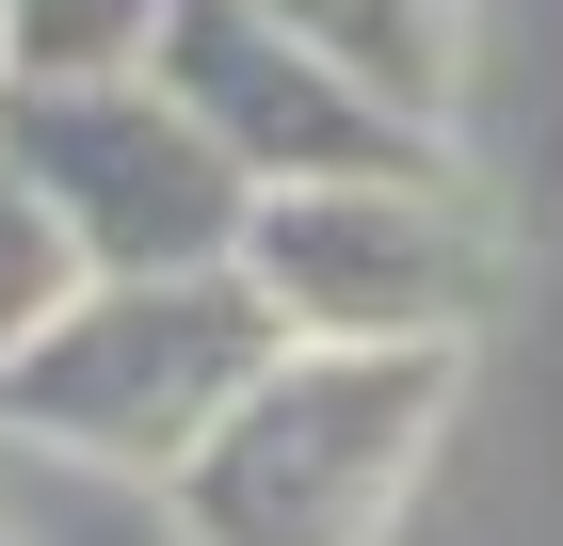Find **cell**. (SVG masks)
Returning a JSON list of instances; mask_svg holds the SVG:
<instances>
[{"mask_svg":"<svg viewBox=\"0 0 563 546\" xmlns=\"http://www.w3.org/2000/svg\"><path fill=\"white\" fill-rule=\"evenodd\" d=\"M274 354H290V322L258 305L242 257L225 274H81V305L0 386V434H33L65 466H113V482H177Z\"/></svg>","mask_w":563,"mask_h":546,"instance_id":"2","label":"cell"},{"mask_svg":"<svg viewBox=\"0 0 563 546\" xmlns=\"http://www.w3.org/2000/svg\"><path fill=\"white\" fill-rule=\"evenodd\" d=\"M258 16H290L306 48H339L371 97H402V113H451V81H467V0H258Z\"/></svg>","mask_w":563,"mask_h":546,"instance_id":"6","label":"cell"},{"mask_svg":"<svg viewBox=\"0 0 563 546\" xmlns=\"http://www.w3.org/2000/svg\"><path fill=\"white\" fill-rule=\"evenodd\" d=\"M177 0H0V33H16V81H130L145 48H162Z\"/></svg>","mask_w":563,"mask_h":546,"instance_id":"7","label":"cell"},{"mask_svg":"<svg viewBox=\"0 0 563 546\" xmlns=\"http://www.w3.org/2000/svg\"><path fill=\"white\" fill-rule=\"evenodd\" d=\"M145 81L210 129L258 193H306V177H419V161H451V145H434V113L371 97L339 48H306L290 16H258V0H177L162 48H145Z\"/></svg>","mask_w":563,"mask_h":546,"instance_id":"5","label":"cell"},{"mask_svg":"<svg viewBox=\"0 0 563 546\" xmlns=\"http://www.w3.org/2000/svg\"><path fill=\"white\" fill-rule=\"evenodd\" d=\"M242 274L290 337L322 354H467L483 305H499V242H483L467 177H306V193H258L242 225Z\"/></svg>","mask_w":563,"mask_h":546,"instance_id":"3","label":"cell"},{"mask_svg":"<svg viewBox=\"0 0 563 546\" xmlns=\"http://www.w3.org/2000/svg\"><path fill=\"white\" fill-rule=\"evenodd\" d=\"M65 305H81V242L48 225V193H33V177L0 161V386H16V354H33Z\"/></svg>","mask_w":563,"mask_h":546,"instance_id":"8","label":"cell"},{"mask_svg":"<svg viewBox=\"0 0 563 546\" xmlns=\"http://www.w3.org/2000/svg\"><path fill=\"white\" fill-rule=\"evenodd\" d=\"M0 161L48 193V225L81 242V274H225L258 225V177L162 81H16L0 97Z\"/></svg>","mask_w":563,"mask_h":546,"instance_id":"4","label":"cell"},{"mask_svg":"<svg viewBox=\"0 0 563 546\" xmlns=\"http://www.w3.org/2000/svg\"><path fill=\"white\" fill-rule=\"evenodd\" d=\"M0 97H16V33H0Z\"/></svg>","mask_w":563,"mask_h":546,"instance_id":"9","label":"cell"},{"mask_svg":"<svg viewBox=\"0 0 563 546\" xmlns=\"http://www.w3.org/2000/svg\"><path fill=\"white\" fill-rule=\"evenodd\" d=\"M451 402H467V354H322V337H290L225 402V434L162 482L177 546H387Z\"/></svg>","mask_w":563,"mask_h":546,"instance_id":"1","label":"cell"},{"mask_svg":"<svg viewBox=\"0 0 563 546\" xmlns=\"http://www.w3.org/2000/svg\"><path fill=\"white\" fill-rule=\"evenodd\" d=\"M0 546H16V531H0Z\"/></svg>","mask_w":563,"mask_h":546,"instance_id":"10","label":"cell"}]
</instances>
